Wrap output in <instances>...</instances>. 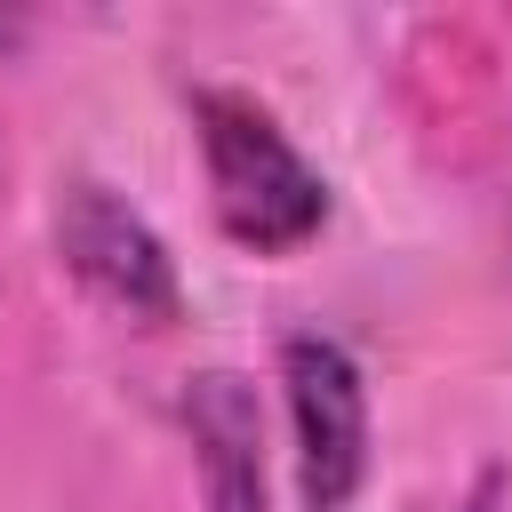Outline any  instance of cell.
Returning a JSON list of instances; mask_svg holds the SVG:
<instances>
[{"mask_svg": "<svg viewBox=\"0 0 512 512\" xmlns=\"http://www.w3.org/2000/svg\"><path fill=\"white\" fill-rule=\"evenodd\" d=\"M192 136H200V168H208V208H216L224 240H240L248 256H296L328 224L320 168L288 144V128L256 96L192 88Z\"/></svg>", "mask_w": 512, "mask_h": 512, "instance_id": "6da1fadb", "label": "cell"}, {"mask_svg": "<svg viewBox=\"0 0 512 512\" xmlns=\"http://www.w3.org/2000/svg\"><path fill=\"white\" fill-rule=\"evenodd\" d=\"M48 224H56V256H64V272H72L104 312H120L128 328H168V320L184 312L168 240H160L112 184L72 176V184L56 192V216H48Z\"/></svg>", "mask_w": 512, "mask_h": 512, "instance_id": "7a4b0ae2", "label": "cell"}, {"mask_svg": "<svg viewBox=\"0 0 512 512\" xmlns=\"http://www.w3.org/2000/svg\"><path fill=\"white\" fill-rule=\"evenodd\" d=\"M280 384H288V424H296V488L304 512H352L368 480V384L360 360L336 336H288L280 344Z\"/></svg>", "mask_w": 512, "mask_h": 512, "instance_id": "3957f363", "label": "cell"}, {"mask_svg": "<svg viewBox=\"0 0 512 512\" xmlns=\"http://www.w3.org/2000/svg\"><path fill=\"white\" fill-rule=\"evenodd\" d=\"M176 416H184L208 512H264V408H256V384L232 376V368H200L184 384Z\"/></svg>", "mask_w": 512, "mask_h": 512, "instance_id": "277c9868", "label": "cell"}, {"mask_svg": "<svg viewBox=\"0 0 512 512\" xmlns=\"http://www.w3.org/2000/svg\"><path fill=\"white\" fill-rule=\"evenodd\" d=\"M16 40H24V24H16V16H0V48H16Z\"/></svg>", "mask_w": 512, "mask_h": 512, "instance_id": "5b68a950", "label": "cell"}]
</instances>
